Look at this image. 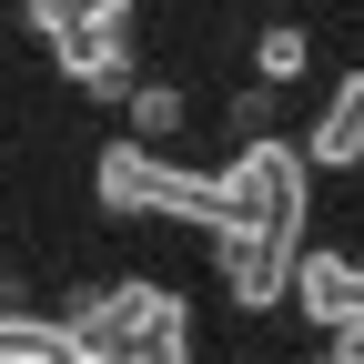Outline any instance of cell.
<instances>
[{"instance_id": "obj_12", "label": "cell", "mask_w": 364, "mask_h": 364, "mask_svg": "<svg viewBox=\"0 0 364 364\" xmlns=\"http://www.w3.org/2000/svg\"><path fill=\"white\" fill-rule=\"evenodd\" d=\"M132 364H193V324H182V334H152V344H132Z\"/></svg>"}, {"instance_id": "obj_6", "label": "cell", "mask_w": 364, "mask_h": 364, "mask_svg": "<svg viewBox=\"0 0 364 364\" xmlns=\"http://www.w3.org/2000/svg\"><path fill=\"white\" fill-rule=\"evenodd\" d=\"M213 253H223V284H233L243 314H273V304H284V284H294V253H284V243L233 233V243H213Z\"/></svg>"}, {"instance_id": "obj_10", "label": "cell", "mask_w": 364, "mask_h": 364, "mask_svg": "<svg viewBox=\"0 0 364 364\" xmlns=\"http://www.w3.org/2000/svg\"><path fill=\"white\" fill-rule=\"evenodd\" d=\"M223 132H233V152L243 142H263V132H273V91L253 81V91H233V102H223Z\"/></svg>"}, {"instance_id": "obj_14", "label": "cell", "mask_w": 364, "mask_h": 364, "mask_svg": "<svg viewBox=\"0 0 364 364\" xmlns=\"http://www.w3.org/2000/svg\"><path fill=\"white\" fill-rule=\"evenodd\" d=\"M71 364H132L122 344H71Z\"/></svg>"}, {"instance_id": "obj_1", "label": "cell", "mask_w": 364, "mask_h": 364, "mask_svg": "<svg viewBox=\"0 0 364 364\" xmlns=\"http://www.w3.org/2000/svg\"><path fill=\"white\" fill-rule=\"evenodd\" d=\"M91 193H102V213H122V223H203V233L223 243V182L213 172H172L162 152H142V142H102V162H91Z\"/></svg>"}, {"instance_id": "obj_13", "label": "cell", "mask_w": 364, "mask_h": 364, "mask_svg": "<svg viewBox=\"0 0 364 364\" xmlns=\"http://www.w3.org/2000/svg\"><path fill=\"white\" fill-rule=\"evenodd\" d=\"M324 364H364V314H354V324H344V334L324 344Z\"/></svg>"}, {"instance_id": "obj_15", "label": "cell", "mask_w": 364, "mask_h": 364, "mask_svg": "<svg viewBox=\"0 0 364 364\" xmlns=\"http://www.w3.org/2000/svg\"><path fill=\"white\" fill-rule=\"evenodd\" d=\"M112 11H132V0H112Z\"/></svg>"}, {"instance_id": "obj_4", "label": "cell", "mask_w": 364, "mask_h": 364, "mask_svg": "<svg viewBox=\"0 0 364 364\" xmlns=\"http://www.w3.org/2000/svg\"><path fill=\"white\" fill-rule=\"evenodd\" d=\"M51 71H61V81H81L91 102H122V91H132V11L91 0V11L51 41Z\"/></svg>"}, {"instance_id": "obj_5", "label": "cell", "mask_w": 364, "mask_h": 364, "mask_svg": "<svg viewBox=\"0 0 364 364\" xmlns=\"http://www.w3.org/2000/svg\"><path fill=\"white\" fill-rule=\"evenodd\" d=\"M294 304H304L324 334H344L354 314H364V263H354V253H294Z\"/></svg>"}, {"instance_id": "obj_11", "label": "cell", "mask_w": 364, "mask_h": 364, "mask_svg": "<svg viewBox=\"0 0 364 364\" xmlns=\"http://www.w3.org/2000/svg\"><path fill=\"white\" fill-rule=\"evenodd\" d=\"M81 11H91V0H21V31L41 41V51H51V41H61V31H71Z\"/></svg>"}, {"instance_id": "obj_9", "label": "cell", "mask_w": 364, "mask_h": 364, "mask_svg": "<svg viewBox=\"0 0 364 364\" xmlns=\"http://www.w3.org/2000/svg\"><path fill=\"white\" fill-rule=\"evenodd\" d=\"M304 61H314V41H304V31H294V21H273V31H263V41H253V81H263V91H273V81H294V71H304Z\"/></svg>"}, {"instance_id": "obj_7", "label": "cell", "mask_w": 364, "mask_h": 364, "mask_svg": "<svg viewBox=\"0 0 364 364\" xmlns=\"http://www.w3.org/2000/svg\"><path fill=\"white\" fill-rule=\"evenodd\" d=\"M304 162H364V71L334 81V102H324V122H314Z\"/></svg>"}, {"instance_id": "obj_3", "label": "cell", "mask_w": 364, "mask_h": 364, "mask_svg": "<svg viewBox=\"0 0 364 364\" xmlns=\"http://www.w3.org/2000/svg\"><path fill=\"white\" fill-rule=\"evenodd\" d=\"M71 344H152V334H182V294H162V284H142V273H122V284H102V294H81L71 314Z\"/></svg>"}, {"instance_id": "obj_2", "label": "cell", "mask_w": 364, "mask_h": 364, "mask_svg": "<svg viewBox=\"0 0 364 364\" xmlns=\"http://www.w3.org/2000/svg\"><path fill=\"white\" fill-rule=\"evenodd\" d=\"M304 152H284V142H273V132H263V142H243L233 162H223L213 182H223V243H233V233H263V243H284V253H304Z\"/></svg>"}, {"instance_id": "obj_8", "label": "cell", "mask_w": 364, "mask_h": 364, "mask_svg": "<svg viewBox=\"0 0 364 364\" xmlns=\"http://www.w3.org/2000/svg\"><path fill=\"white\" fill-rule=\"evenodd\" d=\"M122 122H132V142L152 152V142H172L193 112H182V91H172V81H132V91H122Z\"/></svg>"}]
</instances>
